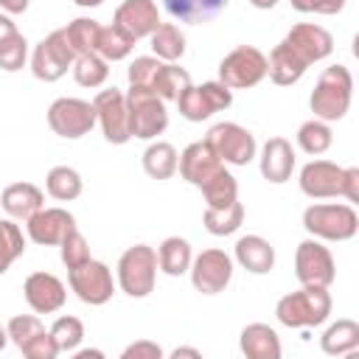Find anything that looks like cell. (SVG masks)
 <instances>
[{"label": "cell", "instance_id": "42", "mask_svg": "<svg viewBox=\"0 0 359 359\" xmlns=\"http://www.w3.org/2000/svg\"><path fill=\"white\" fill-rule=\"evenodd\" d=\"M59 255H62V264L67 266V269H73V266H79V264H84V261H90V247H87V238L73 227L62 241H59Z\"/></svg>", "mask_w": 359, "mask_h": 359}, {"label": "cell", "instance_id": "44", "mask_svg": "<svg viewBox=\"0 0 359 359\" xmlns=\"http://www.w3.org/2000/svg\"><path fill=\"white\" fill-rule=\"evenodd\" d=\"M25 59H28V39L22 34H17L8 42L0 45V70L14 73V70H20L25 65Z\"/></svg>", "mask_w": 359, "mask_h": 359}, {"label": "cell", "instance_id": "18", "mask_svg": "<svg viewBox=\"0 0 359 359\" xmlns=\"http://www.w3.org/2000/svg\"><path fill=\"white\" fill-rule=\"evenodd\" d=\"M22 294H25V303L36 314H53L67 300L65 283L50 272H31L25 278V283H22Z\"/></svg>", "mask_w": 359, "mask_h": 359}, {"label": "cell", "instance_id": "55", "mask_svg": "<svg viewBox=\"0 0 359 359\" xmlns=\"http://www.w3.org/2000/svg\"><path fill=\"white\" fill-rule=\"evenodd\" d=\"M6 342H8V334H6V328H3V325H0V351H3V348H6Z\"/></svg>", "mask_w": 359, "mask_h": 359}, {"label": "cell", "instance_id": "28", "mask_svg": "<svg viewBox=\"0 0 359 359\" xmlns=\"http://www.w3.org/2000/svg\"><path fill=\"white\" fill-rule=\"evenodd\" d=\"M320 348L328 356H339V353L356 351L359 348V323L356 320H348V317L331 323L323 331V337H320Z\"/></svg>", "mask_w": 359, "mask_h": 359}, {"label": "cell", "instance_id": "33", "mask_svg": "<svg viewBox=\"0 0 359 359\" xmlns=\"http://www.w3.org/2000/svg\"><path fill=\"white\" fill-rule=\"evenodd\" d=\"M65 34H67V42H70V48H73L76 56L95 53L98 50V34H101L98 20H93V17H76L73 22L65 25Z\"/></svg>", "mask_w": 359, "mask_h": 359}, {"label": "cell", "instance_id": "53", "mask_svg": "<svg viewBox=\"0 0 359 359\" xmlns=\"http://www.w3.org/2000/svg\"><path fill=\"white\" fill-rule=\"evenodd\" d=\"M252 8H261V11H266V8H275L278 6V0H247Z\"/></svg>", "mask_w": 359, "mask_h": 359}, {"label": "cell", "instance_id": "36", "mask_svg": "<svg viewBox=\"0 0 359 359\" xmlns=\"http://www.w3.org/2000/svg\"><path fill=\"white\" fill-rule=\"evenodd\" d=\"M188 84H191V73H188L185 67H180L177 62H163V67H160V73H157L151 90H154L163 101H177L180 93H182Z\"/></svg>", "mask_w": 359, "mask_h": 359}, {"label": "cell", "instance_id": "7", "mask_svg": "<svg viewBox=\"0 0 359 359\" xmlns=\"http://www.w3.org/2000/svg\"><path fill=\"white\" fill-rule=\"evenodd\" d=\"M233 104V90L224 87L222 81H205V84H188L180 98H177V107H180V115L191 123H202L208 121L210 115L227 109Z\"/></svg>", "mask_w": 359, "mask_h": 359}, {"label": "cell", "instance_id": "38", "mask_svg": "<svg viewBox=\"0 0 359 359\" xmlns=\"http://www.w3.org/2000/svg\"><path fill=\"white\" fill-rule=\"evenodd\" d=\"M109 62L107 59H101L98 53H84V56H76V62H73V79H76V84L79 87H87V90H95V87H101L104 81H107V76H109V67H107Z\"/></svg>", "mask_w": 359, "mask_h": 359}, {"label": "cell", "instance_id": "2", "mask_svg": "<svg viewBox=\"0 0 359 359\" xmlns=\"http://www.w3.org/2000/svg\"><path fill=\"white\" fill-rule=\"evenodd\" d=\"M331 294L325 286H300L278 300L275 317L286 328H317L331 314Z\"/></svg>", "mask_w": 359, "mask_h": 359}, {"label": "cell", "instance_id": "41", "mask_svg": "<svg viewBox=\"0 0 359 359\" xmlns=\"http://www.w3.org/2000/svg\"><path fill=\"white\" fill-rule=\"evenodd\" d=\"M160 67H163V59H157V56H135V62H132L129 70H126L129 87H146V90H151V84H154ZM151 93H154V90H151Z\"/></svg>", "mask_w": 359, "mask_h": 359}, {"label": "cell", "instance_id": "47", "mask_svg": "<svg viewBox=\"0 0 359 359\" xmlns=\"http://www.w3.org/2000/svg\"><path fill=\"white\" fill-rule=\"evenodd\" d=\"M121 359H163V348L151 339H137L123 348Z\"/></svg>", "mask_w": 359, "mask_h": 359}, {"label": "cell", "instance_id": "24", "mask_svg": "<svg viewBox=\"0 0 359 359\" xmlns=\"http://www.w3.org/2000/svg\"><path fill=\"white\" fill-rule=\"evenodd\" d=\"M233 255L238 266L252 275H266L275 266V247L261 236H241L233 247Z\"/></svg>", "mask_w": 359, "mask_h": 359}, {"label": "cell", "instance_id": "21", "mask_svg": "<svg viewBox=\"0 0 359 359\" xmlns=\"http://www.w3.org/2000/svg\"><path fill=\"white\" fill-rule=\"evenodd\" d=\"M258 165H261V177L272 185H283L292 180V171H294V149L286 137H269L264 146H261V157H258Z\"/></svg>", "mask_w": 359, "mask_h": 359}, {"label": "cell", "instance_id": "13", "mask_svg": "<svg viewBox=\"0 0 359 359\" xmlns=\"http://www.w3.org/2000/svg\"><path fill=\"white\" fill-rule=\"evenodd\" d=\"M93 107H95V121L107 137V143H115V146H123L132 140V129H129V109H126V95L118 90V87H109V90H101L95 98H93Z\"/></svg>", "mask_w": 359, "mask_h": 359}, {"label": "cell", "instance_id": "26", "mask_svg": "<svg viewBox=\"0 0 359 359\" xmlns=\"http://www.w3.org/2000/svg\"><path fill=\"white\" fill-rule=\"evenodd\" d=\"M160 3H163V8H165L174 20L199 25V22L213 20L230 0H160Z\"/></svg>", "mask_w": 359, "mask_h": 359}, {"label": "cell", "instance_id": "17", "mask_svg": "<svg viewBox=\"0 0 359 359\" xmlns=\"http://www.w3.org/2000/svg\"><path fill=\"white\" fill-rule=\"evenodd\" d=\"M25 227H28V238L34 244L53 247V244H59L76 227V219L65 208H45L42 205L31 219H25Z\"/></svg>", "mask_w": 359, "mask_h": 359}, {"label": "cell", "instance_id": "25", "mask_svg": "<svg viewBox=\"0 0 359 359\" xmlns=\"http://www.w3.org/2000/svg\"><path fill=\"white\" fill-rule=\"evenodd\" d=\"M306 70H309V65H306L286 42H278V45L272 48V53L266 56V76H269L278 87L297 84Z\"/></svg>", "mask_w": 359, "mask_h": 359}, {"label": "cell", "instance_id": "8", "mask_svg": "<svg viewBox=\"0 0 359 359\" xmlns=\"http://www.w3.org/2000/svg\"><path fill=\"white\" fill-rule=\"evenodd\" d=\"M205 143L213 149V154L224 165H247L258 151L255 135L233 121H222V123L210 126V132L205 135Z\"/></svg>", "mask_w": 359, "mask_h": 359}, {"label": "cell", "instance_id": "30", "mask_svg": "<svg viewBox=\"0 0 359 359\" xmlns=\"http://www.w3.org/2000/svg\"><path fill=\"white\" fill-rule=\"evenodd\" d=\"M45 191H48L53 199H59V202H73V199L81 196L84 180H81V174H79L76 168H70V165H53V168L48 171V177H45Z\"/></svg>", "mask_w": 359, "mask_h": 359}, {"label": "cell", "instance_id": "3", "mask_svg": "<svg viewBox=\"0 0 359 359\" xmlns=\"http://www.w3.org/2000/svg\"><path fill=\"white\" fill-rule=\"evenodd\" d=\"M303 227L311 238L320 241H348L359 230V213L345 202L309 205L303 210Z\"/></svg>", "mask_w": 359, "mask_h": 359}, {"label": "cell", "instance_id": "51", "mask_svg": "<svg viewBox=\"0 0 359 359\" xmlns=\"http://www.w3.org/2000/svg\"><path fill=\"white\" fill-rule=\"evenodd\" d=\"M180 356H191V359H199L202 353H199L196 348H174V351H171V359H180Z\"/></svg>", "mask_w": 359, "mask_h": 359}, {"label": "cell", "instance_id": "31", "mask_svg": "<svg viewBox=\"0 0 359 359\" xmlns=\"http://www.w3.org/2000/svg\"><path fill=\"white\" fill-rule=\"evenodd\" d=\"M241 222H244V205L238 199L224 208H205L202 213V224L210 236H230L241 227Z\"/></svg>", "mask_w": 359, "mask_h": 359}, {"label": "cell", "instance_id": "50", "mask_svg": "<svg viewBox=\"0 0 359 359\" xmlns=\"http://www.w3.org/2000/svg\"><path fill=\"white\" fill-rule=\"evenodd\" d=\"M0 8L6 14H22L28 11V0H0Z\"/></svg>", "mask_w": 359, "mask_h": 359}, {"label": "cell", "instance_id": "37", "mask_svg": "<svg viewBox=\"0 0 359 359\" xmlns=\"http://www.w3.org/2000/svg\"><path fill=\"white\" fill-rule=\"evenodd\" d=\"M199 191L205 196V208H224L238 199V182L227 168H222L216 177H210Z\"/></svg>", "mask_w": 359, "mask_h": 359}, {"label": "cell", "instance_id": "14", "mask_svg": "<svg viewBox=\"0 0 359 359\" xmlns=\"http://www.w3.org/2000/svg\"><path fill=\"white\" fill-rule=\"evenodd\" d=\"M191 283L202 294H219L233 280V258L224 250H202L191 261Z\"/></svg>", "mask_w": 359, "mask_h": 359}, {"label": "cell", "instance_id": "15", "mask_svg": "<svg viewBox=\"0 0 359 359\" xmlns=\"http://www.w3.org/2000/svg\"><path fill=\"white\" fill-rule=\"evenodd\" d=\"M300 191L309 199H331L342 196V182H345V168L331 163V160H311L300 168Z\"/></svg>", "mask_w": 359, "mask_h": 359}, {"label": "cell", "instance_id": "39", "mask_svg": "<svg viewBox=\"0 0 359 359\" xmlns=\"http://www.w3.org/2000/svg\"><path fill=\"white\" fill-rule=\"evenodd\" d=\"M25 252V236L14 219H0V275Z\"/></svg>", "mask_w": 359, "mask_h": 359}, {"label": "cell", "instance_id": "45", "mask_svg": "<svg viewBox=\"0 0 359 359\" xmlns=\"http://www.w3.org/2000/svg\"><path fill=\"white\" fill-rule=\"evenodd\" d=\"M20 351H22V356H28V359H56V356H59V348H56V342H53L50 331L36 334V337H34V339H28Z\"/></svg>", "mask_w": 359, "mask_h": 359}, {"label": "cell", "instance_id": "35", "mask_svg": "<svg viewBox=\"0 0 359 359\" xmlns=\"http://www.w3.org/2000/svg\"><path fill=\"white\" fill-rule=\"evenodd\" d=\"M331 143H334V132H331V126L325 121L311 118V121L300 123V129H297V146L306 154H311V157L325 154L331 149Z\"/></svg>", "mask_w": 359, "mask_h": 359}, {"label": "cell", "instance_id": "29", "mask_svg": "<svg viewBox=\"0 0 359 359\" xmlns=\"http://www.w3.org/2000/svg\"><path fill=\"white\" fill-rule=\"evenodd\" d=\"M177 163H180V154L165 140H154L143 151V171L151 180H168V177H174L177 174Z\"/></svg>", "mask_w": 359, "mask_h": 359}, {"label": "cell", "instance_id": "49", "mask_svg": "<svg viewBox=\"0 0 359 359\" xmlns=\"http://www.w3.org/2000/svg\"><path fill=\"white\" fill-rule=\"evenodd\" d=\"M20 31H17V25H14V20L6 14V11H0V45L3 42H8L11 36H17Z\"/></svg>", "mask_w": 359, "mask_h": 359}, {"label": "cell", "instance_id": "34", "mask_svg": "<svg viewBox=\"0 0 359 359\" xmlns=\"http://www.w3.org/2000/svg\"><path fill=\"white\" fill-rule=\"evenodd\" d=\"M132 48H135V39H132L123 28H118L115 22H112V25H101L98 50H95L101 59H107V62H121V59H126V56L132 53Z\"/></svg>", "mask_w": 359, "mask_h": 359}, {"label": "cell", "instance_id": "46", "mask_svg": "<svg viewBox=\"0 0 359 359\" xmlns=\"http://www.w3.org/2000/svg\"><path fill=\"white\" fill-rule=\"evenodd\" d=\"M289 3L300 14H339L345 8V0H289Z\"/></svg>", "mask_w": 359, "mask_h": 359}, {"label": "cell", "instance_id": "16", "mask_svg": "<svg viewBox=\"0 0 359 359\" xmlns=\"http://www.w3.org/2000/svg\"><path fill=\"white\" fill-rule=\"evenodd\" d=\"M283 42L306 62V65H314V62H323L331 56L334 50V36L323 28V25H314V22H297L289 28V34L283 36Z\"/></svg>", "mask_w": 359, "mask_h": 359}, {"label": "cell", "instance_id": "40", "mask_svg": "<svg viewBox=\"0 0 359 359\" xmlns=\"http://www.w3.org/2000/svg\"><path fill=\"white\" fill-rule=\"evenodd\" d=\"M50 337H53L59 353H62V351H76L79 342L84 339V323H81L79 317H73V314L56 317L53 325H50Z\"/></svg>", "mask_w": 359, "mask_h": 359}, {"label": "cell", "instance_id": "43", "mask_svg": "<svg viewBox=\"0 0 359 359\" xmlns=\"http://www.w3.org/2000/svg\"><path fill=\"white\" fill-rule=\"evenodd\" d=\"M42 331H45V325H42V320L34 317V314H17V317H11L8 325H6V334H8V339H11L17 348H22L28 339H34V337L42 334Z\"/></svg>", "mask_w": 359, "mask_h": 359}, {"label": "cell", "instance_id": "4", "mask_svg": "<svg viewBox=\"0 0 359 359\" xmlns=\"http://www.w3.org/2000/svg\"><path fill=\"white\" fill-rule=\"evenodd\" d=\"M157 280V250L135 244L118 258V286L129 297H149Z\"/></svg>", "mask_w": 359, "mask_h": 359}, {"label": "cell", "instance_id": "54", "mask_svg": "<svg viewBox=\"0 0 359 359\" xmlns=\"http://www.w3.org/2000/svg\"><path fill=\"white\" fill-rule=\"evenodd\" d=\"M76 6H81V8H95V6H101L104 0H73Z\"/></svg>", "mask_w": 359, "mask_h": 359}, {"label": "cell", "instance_id": "20", "mask_svg": "<svg viewBox=\"0 0 359 359\" xmlns=\"http://www.w3.org/2000/svg\"><path fill=\"white\" fill-rule=\"evenodd\" d=\"M112 22L123 28L135 42L143 36H151V31L160 25V11L154 0H123L115 8Z\"/></svg>", "mask_w": 359, "mask_h": 359}, {"label": "cell", "instance_id": "12", "mask_svg": "<svg viewBox=\"0 0 359 359\" xmlns=\"http://www.w3.org/2000/svg\"><path fill=\"white\" fill-rule=\"evenodd\" d=\"M67 283L76 292V297L87 306H104L115 292L112 269L104 261H95V258L67 269Z\"/></svg>", "mask_w": 359, "mask_h": 359}, {"label": "cell", "instance_id": "11", "mask_svg": "<svg viewBox=\"0 0 359 359\" xmlns=\"http://www.w3.org/2000/svg\"><path fill=\"white\" fill-rule=\"evenodd\" d=\"M294 275L300 286H331L337 278L334 255L320 238H306L294 250Z\"/></svg>", "mask_w": 359, "mask_h": 359}, {"label": "cell", "instance_id": "5", "mask_svg": "<svg viewBox=\"0 0 359 359\" xmlns=\"http://www.w3.org/2000/svg\"><path fill=\"white\" fill-rule=\"evenodd\" d=\"M126 109H129V129L132 137L140 140H154L157 135L165 132L168 126V112H165V101L146 90V87H129L126 93Z\"/></svg>", "mask_w": 359, "mask_h": 359}, {"label": "cell", "instance_id": "19", "mask_svg": "<svg viewBox=\"0 0 359 359\" xmlns=\"http://www.w3.org/2000/svg\"><path fill=\"white\" fill-rule=\"evenodd\" d=\"M224 168V163L213 154V149L205 143V140H196L191 146L182 149L180 154V163H177V171L182 174L185 182H191L194 188H202L210 177H216L219 171Z\"/></svg>", "mask_w": 359, "mask_h": 359}, {"label": "cell", "instance_id": "9", "mask_svg": "<svg viewBox=\"0 0 359 359\" xmlns=\"http://www.w3.org/2000/svg\"><path fill=\"white\" fill-rule=\"evenodd\" d=\"M95 107L93 101L84 98H56L48 107V126L53 129V135L65 137V140H79L84 135L93 132L95 126Z\"/></svg>", "mask_w": 359, "mask_h": 359}, {"label": "cell", "instance_id": "27", "mask_svg": "<svg viewBox=\"0 0 359 359\" xmlns=\"http://www.w3.org/2000/svg\"><path fill=\"white\" fill-rule=\"evenodd\" d=\"M191 261H194V252H191V244L180 236H168L163 238V244L157 247V269H163L165 275L171 278H180L191 269Z\"/></svg>", "mask_w": 359, "mask_h": 359}, {"label": "cell", "instance_id": "52", "mask_svg": "<svg viewBox=\"0 0 359 359\" xmlns=\"http://www.w3.org/2000/svg\"><path fill=\"white\" fill-rule=\"evenodd\" d=\"M76 359H104V351H95V348H84V351H76Z\"/></svg>", "mask_w": 359, "mask_h": 359}, {"label": "cell", "instance_id": "1", "mask_svg": "<svg viewBox=\"0 0 359 359\" xmlns=\"http://www.w3.org/2000/svg\"><path fill=\"white\" fill-rule=\"evenodd\" d=\"M351 98H353V76L345 65H331L320 73L309 107L314 112V118L331 123L345 118V112L351 109Z\"/></svg>", "mask_w": 359, "mask_h": 359}, {"label": "cell", "instance_id": "48", "mask_svg": "<svg viewBox=\"0 0 359 359\" xmlns=\"http://www.w3.org/2000/svg\"><path fill=\"white\" fill-rule=\"evenodd\" d=\"M342 196L353 205V202H359V168L356 165H351V168H345V182H342Z\"/></svg>", "mask_w": 359, "mask_h": 359}, {"label": "cell", "instance_id": "22", "mask_svg": "<svg viewBox=\"0 0 359 359\" xmlns=\"http://www.w3.org/2000/svg\"><path fill=\"white\" fill-rule=\"evenodd\" d=\"M0 205H3V210L8 213V219L25 222V219H31V216L45 205V194H42L34 182H11V185L3 188Z\"/></svg>", "mask_w": 359, "mask_h": 359}, {"label": "cell", "instance_id": "10", "mask_svg": "<svg viewBox=\"0 0 359 359\" xmlns=\"http://www.w3.org/2000/svg\"><path fill=\"white\" fill-rule=\"evenodd\" d=\"M73 62H76V53L67 42V34H65V28H56L34 48L31 73L39 81H59L67 73V67H73Z\"/></svg>", "mask_w": 359, "mask_h": 359}, {"label": "cell", "instance_id": "32", "mask_svg": "<svg viewBox=\"0 0 359 359\" xmlns=\"http://www.w3.org/2000/svg\"><path fill=\"white\" fill-rule=\"evenodd\" d=\"M151 50L157 59L163 62H177L182 59L185 53V34L174 25V22H160L154 31H151Z\"/></svg>", "mask_w": 359, "mask_h": 359}, {"label": "cell", "instance_id": "6", "mask_svg": "<svg viewBox=\"0 0 359 359\" xmlns=\"http://www.w3.org/2000/svg\"><path fill=\"white\" fill-rule=\"evenodd\" d=\"M266 79V53L255 45H238L219 62V81L230 90H250Z\"/></svg>", "mask_w": 359, "mask_h": 359}, {"label": "cell", "instance_id": "23", "mask_svg": "<svg viewBox=\"0 0 359 359\" xmlns=\"http://www.w3.org/2000/svg\"><path fill=\"white\" fill-rule=\"evenodd\" d=\"M238 348L247 359H280V337L266 323H250L238 334Z\"/></svg>", "mask_w": 359, "mask_h": 359}]
</instances>
